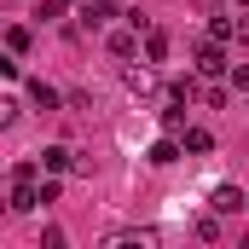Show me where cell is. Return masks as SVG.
I'll use <instances>...</instances> for the list:
<instances>
[{
  "instance_id": "obj_1",
  "label": "cell",
  "mask_w": 249,
  "mask_h": 249,
  "mask_svg": "<svg viewBox=\"0 0 249 249\" xmlns=\"http://www.w3.org/2000/svg\"><path fill=\"white\" fill-rule=\"evenodd\" d=\"M197 75H232V58H226L220 41H203L197 47Z\"/></svg>"
},
{
  "instance_id": "obj_2",
  "label": "cell",
  "mask_w": 249,
  "mask_h": 249,
  "mask_svg": "<svg viewBox=\"0 0 249 249\" xmlns=\"http://www.w3.org/2000/svg\"><path fill=\"white\" fill-rule=\"evenodd\" d=\"M41 168H47V174H64V168H75V151H70V145H47V151H41Z\"/></svg>"
},
{
  "instance_id": "obj_3",
  "label": "cell",
  "mask_w": 249,
  "mask_h": 249,
  "mask_svg": "<svg viewBox=\"0 0 249 249\" xmlns=\"http://www.w3.org/2000/svg\"><path fill=\"white\" fill-rule=\"evenodd\" d=\"M214 214H232V209H249V197L238 186H214V203H209Z\"/></svg>"
},
{
  "instance_id": "obj_4",
  "label": "cell",
  "mask_w": 249,
  "mask_h": 249,
  "mask_svg": "<svg viewBox=\"0 0 249 249\" xmlns=\"http://www.w3.org/2000/svg\"><path fill=\"white\" fill-rule=\"evenodd\" d=\"M133 53H139V29L127 23V29H116V35H110V58H133Z\"/></svg>"
},
{
  "instance_id": "obj_5",
  "label": "cell",
  "mask_w": 249,
  "mask_h": 249,
  "mask_svg": "<svg viewBox=\"0 0 249 249\" xmlns=\"http://www.w3.org/2000/svg\"><path fill=\"white\" fill-rule=\"evenodd\" d=\"M105 249H157V232H116Z\"/></svg>"
},
{
  "instance_id": "obj_6",
  "label": "cell",
  "mask_w": 249,
  "mask_h": 249,
  "mask_svg": "<svg viewBox=\"0 0 249 249\" xmlns=\"http://www.w3.org/2000/svg\"><path fill=\"white\" fill-rule=\"evenodd\" d=\"M29 99L41 105V110H58L64 99H58V87H47V81H29Z\"/></svg>"
},
{
  "instance_id": "obj_7",
  "label": "cell",
  "mask_w": 249,
  "mask_h": 249,
  "mask_svg": "<svg viewBox=\"0 0 249 249\" xmlns=\"http://www.w3.org/2000/svg\"><path fill=\"white\" fill-rule=\"evenodd\" d=\"M145 58H151V64L168 58V35H162V29H145Z\"/></svg>"
},
{
  "instance_id": "obj_8",
  "label": "cell",
  "mask_w": 249,
  "mask_h": 249,
  "mask_svg": "<svg viewBox=\"0 0 249 249\" xmlns=\"http://www.w3.org/2000/svg\"><path fill=\"white\" fill-rule=\"evenodd\" d=\"M145 157H151V162H157V168H168V162H174V157H180V145H174V139H157V145H151V151H145Z\"/></svg>"
},
{
  "instance_id": "obj_9",
  "label": "cell",
  "mask_w": 249,
  "mask_h": 249,
  "mask_svg": "<svg viewBox=\"0 0 249 249\" xmlns=\"http://www.w3.org/2000/svg\"><path fill=\"white\" fill-rule=\"evenodd\" d=\"M186 151H197V157L214 151V133H209V127H186Z\"/></svg>"
},
{
  "instance_id": "obj_10",
  "label": "cell",
  "mask_w": 249,
  "mask_h": 249,
  "mask_svg": "<svg viewBox=\"0 0 249 249\" xmlns=\"http://www.w3.org/2000/svg\"><path fill=\"white\" fill-rule=\"evenodd\" d=\"M110 12H116V6H110V0H87V6H81V23H105V18H110Z\"/></svg>"
},
{
  "instance_id": "obj_11",
  "label": "cell",
  "mask_w": 249,
  "mask_h": 249,
  "mask_svg": "<svg viewBox=\"0 0 249 249\" xmlns=\"http://www.w3.org/2000/svg\"><path fill=\"white\" fill-rule=\"evenodd\" d=\"M197 238H203V244H220V220L203 214V220H197Z\"/></svg>"
},
{
  "instance_id": "obj_12",
  "label": "cell",
  "mask_w": 249,
  "mask_h": 249,
  "mask_svg": "<svg viewBox=\"0 0 249 249\" xmlns=\"http://www.w3.org/2000/svg\"><path fill=\"white\" fill-rule=\"evenodd\" d=\"M41 249H70V238H64V226H47V232H41Z\"/></svg>"
},
{
  "instance_id": "obj_13",
  "label": "cell",
  "mask_w": 249,
  "mask_h": 249,
  "mask_svg": "<svg viewBox=\"0 0 249 249\" xmlns=\"http://www.w3.org/2000/svg\"><path fill=\"white\" fill-rule=\"evenodd\" d=\"M209 41H220V47H226V41H232V18H214V23H209Z\"/></svg>"
},
{
  "instance_id": "obj_14",
  "label": "cell",
  "mask_w": 249,
  "mask_h": 249,
  "mask_svg": "<svg viewBox=\"0 0 249 249\" xmlns=\"http://www.w3.org/2000/svg\"><path fill=\"white\" fill-rule=\"evenodd\" d=\"M6 47H12V53H23V47H29V29H23V23H12V29H6Z\"/></svg>"
},
{
  "instance_id": "obj_15",
  "label": "cell",
  "mask_w": 249,
  "mask_h": 249,
  "mask_svg": "<svg viewBox=\"0 0 249 249\" xmlns=\"http://www.w3.org/2000/svg\"><path fill=\"white\" fill-rule=\"evenodd\" d=\"M127 87L133 93H151V70H127Z\"/></svg>"
},
{
  "instance_id": "obj_16",
  "label": "cell",
  "mask_w": 249,
  "mask_h": 249,
  "mask_svg": "<svg viewBox=\"0 0 249 249\" xmlns=\"http://www.w3.org/2000/svg\"><path fill=\"white\" fill-rule=\"evenodd\" d=\"M232 87H238V93H249V64H232Z\"/></svg>"
},
{
  "instance_id": "obj_17",
  "label": "cell",
  "mask_w": 249,
  "mask_h": 249,
  "mask_svg": "<svg viewBox=\"0 0 249 249\" xmlns=\"http://www.w3.org/2000/svg\"><path fill=\"white\" fill-rule=\"evenodd\" d=\"M232 41H244V47H249V12H244V18H232Z\"/></svg>"
}]
</instances>
